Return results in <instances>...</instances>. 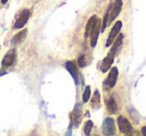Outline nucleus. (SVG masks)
<instances>
[{
    "instance_id": "393cba45",
    "label": "nucleus",
    "mask_w": 146,
    "mask_h": 136,
    "mask_svg": "<svg viewBox=\"0 0 146 136\" xmlns=\"http://www.w3.org/2000/svg\"><path fill=\"white\" fill-rule=\"evenodd\" d=\"M7 1H8V0H1V3H2V4H6Z\"/></svg>"
},
{
    "instance_id": "5701e85b",
    "label": "nucleus",
    "mask_w": 146,
    "mask_h": 136,
    "mask_svg": "<svg viewBox=\"0 0 146 136\" xmlns=\"http://www.w3.org/2000/svg\"><path fill=\"white\" fill-rule=\"evenodd\" d=\"M141 135L146 136V126H143V127L141 128Z\"/></svg>"
},
{
    "instance_id": "f03ea898",
    "label": "nucleus",
    "mask_w": 146,
    "mask_h": 136,
    "mask_svg": "<svg viewBox=\"0 0 146 136\" xmlns=\"http://www.w3.org/2000/svg\"><path fill=\"white\" fill-rule=\"evenodd\" d=\"M116 132L115 121L113 118L106 117L102 124V133L104 136H113Z\"/></svg>"
},
{
    "instance_id": "f3484780",
    "label": "nucleus",
    "mask_w": 146,
    "mask_h": 136,
    "mask_svg": "<svg viewBox=\"0 0 146 136\" xmlns=\"http://www.w3.org/2000/svg\"><path fill=\"white\" fill-rule=\"evenodd\" d=\"M111 8H112V4H110L109 7L107 8V11H106V13L104 14L103 22L101 23V32H103V31L105 30V28L107 27V25H108V21H109V15H110V11H111Z\"/></svg>"
},
{
    "instance_id": "423d86ee",
    "label": "nucleus",
    "mask_w": 146,
    "mask_h": 136,
    "mask_svg": "<svg viewBox=\"0 0 146 136\" xmlns=\"http://www.w3.org/2000/svg\"><path fill=\"white\" fill-rule=\"evenodd\" d=\"M117 124H118V127H119V130L121 131V133L128 134V133H130V132L133 131V128H132V126H131V123H130L129 120H128L126 117H124V116H122V115L118 116Z\"/></svg>"
},
{
    "instance_id": "f257e3e1",
    "label": "nucleus",
    "mask_w": 146,
    "mask_h": 136,
    "mask_svg": "<svg viewBox=\"0 0 146 136\" xmlns=\"http://www.w3.org/2000/svg\"><path fill=\"white\" fill-rule=\"evenodd\" d=\"M82 121V105L81 103H77L70 113V124L77 128Z\"/></svg>"
},
{
    "instance_id": "7ed1b4c3",
    "label": "nucleus",
    "mask_w": 146,
    "mask_h": 136,
    "mask_svg": "<svg viewBox=\"0 0 146 136\" xmlns=\"http://www.w3.org/2000/svg\"><path fill=\"white\" fill-rule=\"evenodd\" d=\"M31 15V12L29 9H23L19 12L17 19L14 23V29H20L25 26L27 21L29 20V17Z\"/></svg>"
},
{
    "instance_id": "6ab92c4d",
    "label": "nucleus",
    "mask_w": 146,
    "mask_h": 136,
    "mask_svg": "<svg viewBox=\"0 0 146 136\" xmlns=\"http://www.w3.org/2000/svg\"><path fill=\"white\" fill-rule=\"evenodd\" d=\"M90 96H91V88H90V86H86L85 89H84L83 95H82V101H83V103H86L89 100Z\"/></svg>"
},
{
    "instance_id": "f8f14e48",
    "label": "nucleus",
    "mask_w": 146,
    "mask_h": 136,
    "mask_svg": "<svg viewBox=\"0 0 146 136\" xmlns=\"http://www.w3.org/2000/svg\"><path fill=\"white\" fill-rule=\"evenodd\" d=\"M123 37H124L123 34H119V35H118L117 38H116L115 40H114V42L112 43V47H111V49H110V51L108 53L112 54L113 56H115V55L117 54L118 51H119V49H120V47H121V45H122Z\"/></svg>"
},
{
    "instance_id": "9b49d317",
    "label": "nucleus",
    "mask_w": 146,
    "mask_h": 136,
    "mask_svg": "<svg viewBox=\"0 0 146 136\" xmlns=\"http://www.w3.org/2000/svg\"><path fill=\"white\" fill-rule=\"evenodd\" d=\"M114 57L115 56H113L112 54L108 53L107 56L102 60L101 65H100V70H101V72L105 73L106 71H108V70L111 68V65L113 64V61H114Z\"/></svg>"
},
{
    "instance_id": "a211bd4d",
    "label": "nucleus",
    "mask_w": 146,
    "mask_h": 136,
    "mask_svg": "<svg viewBox=\"0 0 146 136\" xmlns=\"http://www.w3.org/2000/svg\"><path fill=\"white\" fill-rule=\"evenodd\" d=\"M92 128H93V122H92L91 120H88V121H86L85 124H84V128H83L84 135H85V136H90V133H91Z\"/></svg>"
},
{
    "instance_id": "1a4fd4ad",
    "label": "nucleus",
    "mask_w": 146,
    "mask_h": 136,
    "mask_svg": "<svg viewBox=\"0 0 146 136\" xmlns=\"http://www.w3.org/2000/svg\"><path fill=\"white\" fill-rule=\"evenodd\" d=\"M122 6H123V1L122 0H116L114 4L112 5L111 11H110V15H109V21H108V24L111 23L113 20H115L118 17V15L121 12Z\"/></svg>"
},
{
    "instance_id": "4be33fe9",
    "label": "nucleus",
    "mask_w": 146,
    "mask_h": 136,
    "mask_svg": "<svg viewBox=\"0 0 146 136\" xmlns=\"http://www.w3.org/2000/svg\"><path fill=\"white\" fill-rule=\"evenodd\" d=\"M65 136H72V125H69V128L67 130V132L65 133Z\"/></svg>"
},
{
    "instance_id": "9d476101",
    "label": "nucleus",
    "mask_w": 146,
    "mask_h": 136,
    "mask_svg": "<svg viewBox=\"0 0 146 136\" xmlns=\"http://www.w3.org/2000/svg\"><path fill=\"white\" fill-rule=\"evenodd\" d=\"M100 32H101V21L98 19L96 21L95 25H94L93 29H92L91 33H90V36H91V41H90V44L91 47H95L97 44V40H98V36H99Z\"/></svg>"
},
{
    "instance_id": "ddd939ff",
    "label": "nucleus",
    "mask_w": 146,
    "mask_h": 136,
    "mask_svg": "<svg viewBox=\"0 0 146 136\" xmlns=\"http://www.w3.org/2000/svg\"><path fill=\"white\" fill-rule=\"evenodd\" d=\"M27 34H28V30H27L26 28L21 30L20 32H18L17 34H15L14 36H13L12 40H11L12 45H18V44H20V43H22L23 41L25 40V38L27 37Z\"/></svg>"
},
{
    "instance_id": "20e7f679",
    "label": "nucleus",
    "mask_w": 146,
    "mask_h": 136,
    "mask_svg": "<svg viewBox=\"0 0 146 136\" xmlns=\"http://www.w3.org/2000/svg\"><path fill=\"white\" fill-rule=\"evenodd\" d=\"M15 60H16V50L14 48L10 49L8 52L5 54V56L3 57L2 62H1V67L3 69L5 68H9L12 65H14Z\"/></svg>"
},
{
    "instance_id": "dca6fc26",
    "label": "nucleus",
    "mask_w": 146,
    "mask_h": 136,
    "mask_svg": "<svg viewBox=\"0 0 146 136\" xmlns=\"http://www.w3.org/2000/svg\"><path fill=\"white\" fill-rule=\"evenodd\" d=\"M90 105L93 109H98L101 106V101H100V93L97 89L94 91L93 96L91 97V101H90Z\"/></svg>"
},
{
    "instance_id": "b1692460",
    "label": "nucleus",
    "mask_w": 146,
    "mask_h": 136,
    "mask_svg": "<svg viewBox=\"0 0 146 136\" xmlns=\"http://www.w3.org/2000/svg\"><path fill=\"white\" fill-rule=\"evenodd\" d=\"M7 72L5 71L4 69H3V68H0V76H2V75H5V74H6Z\"/></svg>"
},
{
    "instance_id": "0eeeda50",
    "label": "nucleus",
    "mask_w": 146,
    "mask_h": 136,
    "mask_svg": "<svg viewBox=\"0 0 146 136\" xmlns=\"http://www.w3.org/2000/svg\"><path fill=\"white\" fill-rule=\"evenodd\" d=\"M121 28H122V21L119 20V21H117V22H116L115 24L113 25V28H112L111 31H110L109 36H108L107 41H106V44H105L106 47H109L110 45H111L112 43L114 42V40L116 39L117 35L119 34Z\"/></svg>"
},
{
    "instance_id": "4468645a",
    "label": "nucleus",
    "mask_w": 146,
    "mask_h": 136,
    "mask_svg": "<svg viewBox=\"0 0 146 136\" xmlns=\"http://www.w3.org/2000/svg\"><path fill=\"white\" fill-rule=\"evenodd\" d=\"M97 20H98V17L96 16V15H92V16L89 18V20L87 21L86 26H85V34H84V37H85V38H88V36L90 35V33H91L92 29H93L94 25H95V23Z\"/></svg>"
},
{
    "instance_id": "6e6552de",
    "label": "nucleus",
    "mask_w": 146,
    "mask_h": 136,
    "mask_svg": "<svg viewBox=\"0 0 146 136\" xmlns=\"http://www.w3.org/2000/svg\"><path fill=\"white\" fill-rule=\"evenodd\" d=\"M117 78H118V69L117 67H113V68L110 69L108 77L104 81V85L108 88H113L115 86L116 82H117Z\"/></svg>"
},
{
    "instance_id": "2eb2a0df",
    "label": "nucleus",
    "mask_w": 146,
    "mask_h": 136,
    "mask_svg": "<svg viewBox=\"0 0 146 136\" xmlns=\"http://www.w3.org/2000/svg\"><path fill=\"white\" fill-rule=\"evenodd\" d=\"M106 106H107V110L109 113L111 114H116L118 112V105L115 101V98L113 96L109 98L106 102Z\"/></svg>"
},
{
    "instance_id": "39448f33",
    "label": "nucleus",
    "mask_w": 146,
    "mask_h": 136,
    "mask_svg": "<svg viewBox=\"0 0 146 136\" xmlns=\"http://www.w3.org/2000/svg\"><path fill=\"white\" fill-rule=\"evenodd\" d=\"M65 68L67 69V71L70 73V75L72 76L73 80L75 82L76 85H78L79 83V78H80V75H79V71H78V68L76 66L75 62L74 61H67L65 63Z\"/></svg>"
},
{
    "instance_id": "aec40b11",
    "label": "nucleus",
    "mask_w": 146,
    "mask_h": 136,
    "mask_svg": "<svg viewBox=\"0 0 146 136\" xmlns=\"http://www.w3.org/2000/svg\"><path fill=\"white\" fill-rule=\"evenodd\" d=\"M86 64H87V62H86V57L84 56V55H81V56L78 58V65H79L81 68H83V67L86 66Z\"/></svg>"
},
{
    "instance_id": "412c9836",
    "label": "nucleus",
    "mask_w": 146,
    "mask_h": 136,
    "mask_svg": "<svg viewBox=\"0 0 146 136\" xmlns=\"http://www.w3.org/2000/svg\"><path fill=\"white\" fill-rule=\"evenodd\" d=\"M125 136H140V133L138 130H133L132 132H130V133L126 134Z\"/></svg>"
}]
</instances>
